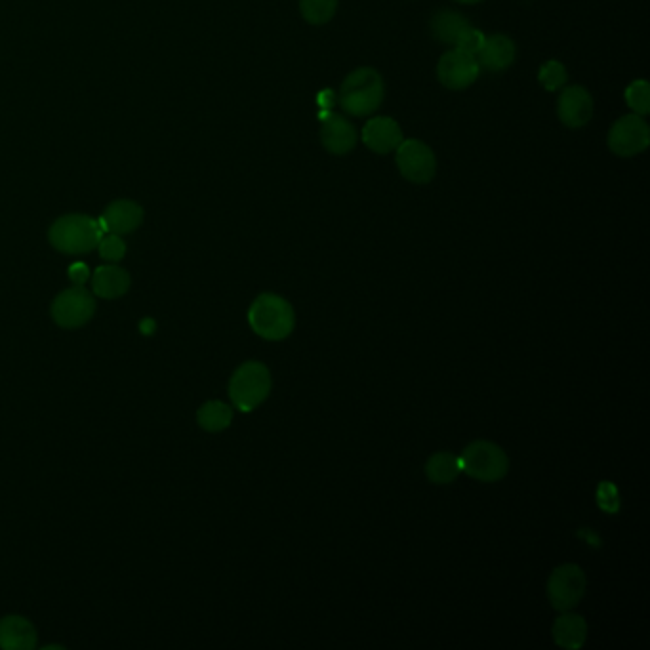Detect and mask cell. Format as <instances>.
Wrapping results in <instances>:
<instances>
[{"mask_svg":"<svg viewBox=\"0 0 650 650\" xmlns=\"http://www.w3.org/2000/svg\"><path fill=\"white\" fill-rule=\"evenodd\" d=\"M456 2H462V4H477L481 0H456Z\"/></svg>","mask_w":650,"mask_h":650,"instance_id":"31","label":"cell"},{"mask_svg":"<svg viewBox=\"0 0 650 650\" xmlns=\"http://www.w3.org/2000/svg\"><path fill=\"white\" fill-rule=\"evenodd\" d=\"M557 115L569 128H582L593 115V100L584 86H569L561 92L557 102Z\"/></svg>","mask_w":650,"mask_h":650,"instance_id":"12","label":"cell"},{"mask_svg":"<svg viewBox=\"0 0 650 650\" xmlns=\"http://www.w3.org/2000/svg\"><path fill=\"white\" fill-rule=\"evenodd\" d=\"M332 94H334L332 90H330V92H328V90H325V92H323V94L319 96V102H321V109H325V111H328V109L332 107V103H334L332 102Z\"/></svg>","mask_w":650,"mask_h":650,"instance_id":"29","label":"cell"},{"mask_svg":"<svg viewBox=\"0 0 650 650\" xmlns=\"http://www.w3.org/2000/svg\"><path fill=\"white\" fill-rule=\"evenodd\" d=\"M142 222V206L128 199H119L109 204L100 218L103 233H115V235H128L136 231Z\"/></svg>","mask_w":650,"mask_h":650,"instance_id":"13","label":"cell"},{"mask_svg":"<svg viewBox=\"0 0 650 650\" xmlns=\"http://www.w3.org/2000/svg\"><path fill=\"white\" fill-rule=\"evenodd\" d=\"M37 639V630L27 618L14 614L0 620V649L33 650Z\"/></svg>","mask_w":650,"mask_h":650,"instance_id":"15","label":"cell"},{"mask_svg":"<svg viewBox=\"0 0 650 650\" xmlns=\"http://www.w3.org/2000/svg\"><path fill=\"white\" fill-rule=\"evenodd\" d=\"M650 143L649 124L641 115H626L614 122L609 132L610 151L618 157H635Z\"/></svg>","mask_w":650,"mask_h":650,"instance_id":"8","label":"cell"},{"mask_svg":"<svg viewBox=\"0 0 650 650\" xmlns=\"http://www.w3.org/2000/svg\"><path fill=\"white\" fill-rule=\"evenodd\" d=\"M469 21L458 14V12H452V10H443L439 14L433 16L431 20V31H433V37L437 41L443 42V44H450L454 46V42L458 39V35L468 27Z\"/></svg>","mask_w":650,"mask_h":650,"instance_id":"20","label":"cell"},{"mask_svg":"<svg viewBox=\"0 0 650 650\" xmlns=\"http://www.w3.org/2000/svg\"><path fill=\"white\" fill-rule=\"evenodd\" d=\"M458 458L462 471H466L471 479H477L481 483H496L508 475V454L496 443L473 441L462 450Z\"/></svg>","mask_w":650,"mask_h":650,"instance_id":"5","label":"cell"},{"mask_svg":"<svg viewBox=\"0 0 650 650\" xmlns=\"http://www.w3.org/2000/svg\"><path fill=\"white\" fill-rule=\"evenodd\" d=\"M52 649L63 650V647H61V645H46V647H42V650H52Z\"/></svg>","mask_w":650,"mask_h":650,"instance_id":"30","label":"cell"},{"mask_svg":"<svg viewBox=\"0 0 650 650\" xmlns=\"http://www.w3.org/2000/svg\"><path fill=\"white\" fill-rule=\"evenodd\" d=\"M626 102L635 115H647L650 111V86L647 81L631 82L626 90Z\"/></svg>","mask_w":650,"mask_h":650,"instance_id":"23","label":"cell"},{"mask_svg":"<svg viewBox=\"0 0 650 650\" xmlns=\"http://www.w3.org/2000/svg\"><path fill=\"white\" fill-rule=\"evenodd\" d=\"M538 79H540V84L546 90L555 92V90H559V88L565 86L569 75H567V69H565L563 63H559V61H548V63L542 65Z\"/></svg>","mask_w":650,"mask_h":650,"instance_id":"24","label":"cell"},{"mask_svg":"<svg viewBox=\"0 0 650 650\" xmlns=\"http://www.w3.org/2000/svg\"><path fill=\"white\" fill-rule=\"evenodd\" d=\"M515 61V42L506 35H492L485 39L481 52L477 54V63L481 69L498 73L508 69Z\"/></svg>","mask_w":650,"mask_h":650,"instance_id":"17","label":"cell"},{"mask_svg":"<svg viewBox=\"0 0 650 650\" xmlns=\"http://www.w3.org/2000/svg\"><path fill=\"white\" fill-rule=\"evenodd\" d=\"M462 473L460 458L450 452H437L426 462L427 479L435 485H450Z\"/></svg>","mask_w":650,"mask_h":650,"instance_id":"19","label":"cell"},{"mask_svg":"<svg viewBox=\"0 0 650 650\" xmlns=\"http://www.w3.org/2000/svg\"><path fill=\"white\" fill-rule=\"evenodd\" d=\"M479 63L475 56H469L462 50H448L447 54H443V58L439 60L437 65V77L443 86H447L448 90H464L471 86L473 82L477 81L479 77Z\"/></svg>","mask_w":650,"mask_h":650,"instance_id":"10","label":"cell"},{"mask_svg":"<svg viewBox=\"0 0 650 650\" xmlns=\"http://www.w3.org/2000/svg\"><path fill=\"white\" fill-rule=\"evenodd\" d=\"M100 256L107 262H121L126 254V243L122 241V235L115 233H103L102 241L98 243Z\"/></svg>","mask_w":650,"mask_h":650,"instance_id":"26","label":"cell"},{"mask_svg":"<svg viewBox=\"0 0 650 650\" xmlns=\"http://www.w3.org/2000/svg\"><path fill=\"white\" fill-rule=\"evenodd\" d=\"M94 313H96L94 294L82 285L63 290L52 304V319L61 328L84 326L94 317Z\"/></svg>","mask_w":650,"mask_h":650,"instance_id":"7","label":"cell"},{"mask_svg":"<svg viewBox=\"0 0 650 650\" xmlns=\"http://www.w3.org/2000/svg\"><path fill=\"white\" fill-rule=\"evenodd\" d=\"M397 151V166L408 182L424 185L433 180L437 161L433 151L420 140H403Z\"/></svg>","mask_w":650,"mask_h":650,"instance_id":"9","label":"cell"},{"mask_svg":"<svg viewBox=\"0 0 650 650\" xmlns=\"http://www.w3.org/2000/svg\"><path fill=\"white\" fill-rule=\"evenodd\" d=\"M103 229L100 220H94L86 214H67L58 218L50 231L48 241L63 254L79 256L88 254L102 241Z\"/></svg>","mask_w":650,"mask_h":650,"instance_id":"3","label":"cell"},{"mask_svg":"<svg viewBox=\"0 0 650 650\" xmlns=\"http://www.w3.org/2000/svg\"><path fill=\"white\" fill-rule=\"evenodd\" d=\"M321 119H323L321 140L326 151L332 155H347L349 151H353V147L359 140L355 126L347 121L346 117L330 111H323Z\"/></svg>","mask_w":650,"mask_h":650,"instance_id":"11","label":"cell"},{"mask_svg":"<svg viewBox=\"0 0 650 650\" xmlns=\"http://www.w3.org/2000/svg\"><path fill=\"white\" fill-rule=\"evenodd\" d=\"M248 325L264 340L281 342L294 332V307L283 296L265 292L248 309Z\"/></svg>","mask_w":650,"mask_h":650,"instance_id":"1","label":"cell"},{"mask_svg":"<svg viewBox=\"0 0 650 650\" xmlns=\"http://www.w3.org/2000/svg\"><path fill=\"white\" fill-rule=\"evenodd\" d=\"M401 142H403L401 126L389 117H376L366 122L363 128V143L378 155H387L395 151Z\"/></svg>","mask_w":650,"mask_h":650,"instance_id":"14","label":"cell"},{"mask_svg":"<svg viewBox=\"0 0 650 650\" xmlns=\"http://www.w3.org/2000/svg\"><path fill=\"white\" fill-rule=\"evenodd\" d=\"M338 0H302L300 10L311 25H323L334 18Z\"/></svg>","mask_w":650,"mask_h":650,"instance_id":"22","label":"cell"},{"mask_svg":"<svg viewBox=\"0 0 650 650\" xmlns=\"http://www.w3.org/2000/svg\"><path fill=\"white\" fill-rule=\"evenodd\" d=\"M586 586H588V578L578 565L567 563L557 567L549 574L548 586H546L549 605L557 612H569L586 595Z\"/></svg>","mask_w":650,"mask_h":650,"instance_id":"6","label":"cell"},{"mask_svg":"<svg viewBox=\"0 0 650 650\" xmlns=\"http://www.w3.org/2000/svg\"><path fill=\"white\" fill-rule=\"evenodd\" d=\"M273 387L269 368L260 361H246L229 380L231 403L241 412H252L264 403Z\"/></svg>","mask_w":650,"mask_h":650,"instance_id":"4","label":"cell"},{"mask_svg":"<svg viewBox=\"0 0 650 650\" xmlns=\"http://www.w3.org/2000/svg\"><path fill=\"white\" fill-rule=\"evenodd\" d=\"M92 292L103 300L121 298L130 288V275L119 265H102L94 271Z\"/></svg>","mask_w":650,"mask_h":650,"instance_id":"18","label":"cell"},{"mask_svg":"<svg viewBox=\"0 0 650 650\" xmlns=\"http://www.w3.org/2000/svg\"><path fill=\"white\" fill-rule=\"evenodd\" d=\"M597 502L599 508L607 513H616L620 509V494L610 481H603L597 488Z\"/></svg>","mask_w":650,"mask_h":650,"instance_id":"27","label":"cell"},{"mask_svg":"<svg viewBox=\"0 0 650 650\" xmlns=\"http://www.w3.org/2000/svg\"><path fill=\"white\" fill-rule=\"evenodd\" d=\"M386 86L380 73L372 67H361L349 73L338 92V103L351 117H368L384 102Z\"/></svg>","mask_w":650,"mask_h":650,"instance_id":"2","label":"cell"},{"mask_svg":"<svg viewBox=\"0 0 650 650\" xmlns=\"http://www.w3.org/2000/svg\"><path fill=\"white\" fill-rule=\"evenodd\" d=\"M90 269L86 267V264H73L71 269H69V279L75 283V285H84L88 279H90Z\"/></svg>","mask_w":650,"mask_h":650,"instance_id":"28","label":"cell"},{"mask_svg":"<svg viewBox=\"0 0 650 650\" xmlns=\"http://www.w3.org/2000/svg\"><path fill=\"white\" fill-rule=\"evenodd\" d=\"M197 422L206 431H224L233 422V410L222 401H208L197 412Z\"/></svg>","mask_w":650,"mask_h":650,"instance_id":"21","label":"cell"},{"mask_svg":"<svg viewBox=\"0 0 650 650\" xmlns=\"http://www.w3.org/2000/svg\"><path fill=\"white\" fill-rule=\"evenodd\" d=\"M553 641L557 647L567 650H578L584 647L588 639V622L574 612H561V616L553 624Z\"/></svg>","mask_w":650,"mask_h":650,"instance_id":"16","label":"cell"},{"mask_svg":"<svg viewBox=\"0 0 650 650\" xmlns=\"http://www.w3.org/2000/svg\"><path fill=\"white\" fill-rule=\"evenodd\" d=\"M485 39H487V37H485L479 29H475V27L469 23L468 27L458 35V39L454 42V48H456V50H462V52H466L469 56H475V58H477V54L481 52V48H483V44H485Z\"/></svg>","mask_w":650,"mask_h":650,"instance_id":"25","label":"cell"}]
</instances>
